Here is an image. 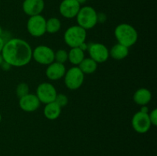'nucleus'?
<instances>
[{
  "label": "nucleus",
  "mask_w": 157,
  "mask_h": 156,
  "mask_svg": "<svg viewBox=\"0 0 157 156\" xmlns=\"http://www.w3.org/2000/svg\"><path fill=\"white\" fill-rule=\"evenodd\" d=\"M86 38L87 32L79 25L71 26L65 31L64 35V42L71 48L79 47L80 44L85 42Z\"/></svg>",
  "instance_id": "7ed1b4c3"
},
{
  "label": "nucleus",
  "mask_w": 157,
  "mask_h": 156,
  "mask_svg": "<svg viewBox=\"0 0 157 156\" xmlns=\"http://www.w3.org/2000/svg\"><path fill=\"white\" fill-rule=\"evenodd\" d=\"M27 30L33 37L43 36L46 32V19L41 15L31 16L28 20Z\"/></svg>",
  "instance_id": "423d86ee"
},
{
  "label": "nucleus",
  "mask_w": 157,
  "mask_h": 156,
  "mask_svg": "<svg viewBox=\"0 0 157 156\" xmlns=\"http://www.w3.org/2000/svg\"><path fill=\"white\" fill-rule=\"evenodd\" d=\"M2 33H3V32H2V28L0 27V37H1L2 35Z\"/></svg>",
  "instance_id": "2f4dec72"
},
{
  "label": "nucleus",
  "mask_w": 157,
  "mask_h": 156,
  "mask_svg": "<svg viewBox=\"0 0 157 156\" xmlns=\"http://www.w3.org/2000/svg\"><path fill=\"white\" fill-rule=\"evenodd\" d=\"M61 113V107H60L56 102H49L45 104L44 108V116L49 120H55L60 116Z\"/></svg>",
  "instance_id": "dca6fc26"
},
{
  "label": "nucleus",
  "mask_w": 157,
  "mask_h": 156,
  "mask_svg": "<svg viewBox=\"0 0 157 156\" xmlns=\"http://www.w3.org/2000/svg\"><path fill=\"white\" fill-rule=\"evenodd\" d=\"M57 94L58 93L56 89L52 84L44 82L38 86L35 95L40 102L44 104H48L55 101Z\"/></svg>",
  "instance_id": "6e6552de"
},
{
  "label": "nucleus",
  "mask_w": 157,
  "mask_h": 156,
  "mask_svg": "<svg viewBox=\"0 0 157 156\" xmlns=\"http://www.w3.org/2000/svg\"><path fill=\"white\" fill-rule=\"evenodd\" d=\"M5 41L2 39V37H0V54L2 53V49L3 47H4V45H5Z\"/></svg>",
  "instance_id": "cd10ccee"
},
{
  "label": "nucleus",
  "mask_w": 157,
  "mask_h": 156,
  "mask_svg": "<svg viewBox=\"0 0 157 156\" xmlns=\"http://www.w3.org/2000/svg\"><path fill=\"white\" fill-rule=\"evenodd\" d=\"M76 18L78 25L85 30L93 28L98 24V13L95 9L90 6L81 8Z\"/></svg>",
  "instance_id": "20e7f679"
},
{
  "label": "nucleus",
  "mask_w": 157,
  "mask_h": 156,
  "mask_svg": "<svg viewBox=\"0 0 157 156\" xmlns=\"http://www.w3.org/2000/svg\"><path fill=\"white\" fill-rule=\"evenodd\" d=\"M152 99L151 92L147 88L138 89L133 95V100L137 105L147 106Z\"/></svg>",
  "instance_id": "2eb2a0df"
},
{
  "label": "nucleus",
  "mask_w": 157,
  "mask_h": 156,
  "mask_svg": "<svg viewBox=\"0 0 157 156\" xmlns=\"http://www.w3.org/2000/svg\"><path fill=\"white\" fill-rule=\"evenodd\" d=\"M44 8V0H25L22 4L23 11L30 17L41 15Z\"/></svg>",
  "instance_id": "ddd939ff"
},
{
  "label": "nucleus",
  "mask_w": 157,
  "mask_h": 156,
  "mask_svg": "<svg viewBox=\"0 0 157 156\" xmlns=\"http://www.w3.org/2000/svg\"><path fill=\"white\" fill-rule=\"evenodd\" d=\"M66 73V68L64 64L54 61L48 65L46 69V76L51 80H58L64 77Z\"/></svg>",
  "instance_id": "4468645a"
},
{
  "label": "nucleus",
  "mask_w": 157,
  "mask_h": 156,
  "mask_svg": "<svg viewBox=\"0 0 157 156\" xmlns=\"http://www.w3.org/2000/svg\"><path fill=\"white\" fill-rule=\"evenodd\" d=\"M131 122L133 129L140 134L147 132L151 127L149 113H144L140 111L133 115Z\"/></svg>",
  "instance_id": "9d476101"
},
{
  "label": "nucleus",
  "mask_w": 157,
  "mask_h": 156,
  "mask_svg": "<svg viewBox=\"0 0 157 156\" xmlns=\"http://www.w3.org/2000/svg\"><path fill=\"white\" fill-rule=\"evenodd\" d=\"M90 58L96 63H104L108 60L109 50L104 44L101 43H90L87 48Z\"/></svg>",
  "instance_id": "1a4fd4ad"
},
{
  "label": "nucleus",
  "mask_w": 157,
  "mask_h": 156,
  "mask_svg": "<svg viewBox=\"0 0 157 156\" xmlns=\"http://www.w3.org/2000/svg\"><path fill=\"white\" fill-rule=\"evenodd\" d=\"M2 62H3V58L2 57V54H0V65H1Z\"/></svg>",
  "instance_id": "7c9ffc66"
},
{
  "label": "nucleus",
  "mask_w": 157,
  "mask_h": 156,
  "mask_svg": "<svg viewBox=\"0 0 157 156\" xmlns=\"http://www.w3.org/2000/svg\"><path fill=\"white\" fill-rule=\"evenodd\" d=\"M55 102L60 107H64L67 106V104L68 103V98L67 97L66 95L63 94V93H59V94H57Z\"/></svg>",
  "instance_id": "5701e85b"
},
{
  "label": "nucleus",
  "mask_w": 157,
  "mask_h": 156,
  "mask_svg": "<svg viewBox=\"0 0 157 156\" xmlns=\"http://www.w3.org/2000/svg\"><path fill=\"white\" fill-rule=\"evenodd\" d=\"M15 93H16V95L18 96V98H21L22 96H25L28 93H29V85L25 84V83H21V84H19L17 86Z\"/></svg>",
  "instance_id": "4be33fe9"
},
{
  "label": "nucleus",
  "mask_w": 157,
  "mask_h": 156,
  "mask_svg": "<svg viewBox=\"0 0 157 156\" xmlns=\"http://www.w3.org/2000/svg\"><path fill=\"white\" fill-rule=\"evenodd\" d=\"M1 120H2V116L1 114H0V122H1Z\"/></svg>",
  "instance_id": "473e14b6"
},
{
  "label": "nucleus",
  "mask_w": 157,
  "mask_h": 156,
  "mask_svg": "<svg viewBox=\"0 0 157 156\" xmlns=\"http://www.w3.org/2000/svg\"><path fill=\"white\" fill-rule=\"evenodd\" d=\"M149 118H150L151 125H153L156 126L157 125V110L154 109L149 113Z\"/></svg>",
  "instance_id": "b1692460"
},
{
  "label": "nucleus",
  "mask_w": 157,
  "mask_h": 156,
  "mask_svg": "<svg viewBox=\"0 0 157 156\" xmlns=\"http://www.w3.org/2000/svg\"><path fill=\"white\" fill-rule=\"evenodd\" d=\"M76 1L78 2L80 5H81V4H84V3H85L86 2H87V0H76Z\"/></svg>",
  "instance_id": "c756f323"
},
{
  "label": "nucleus",
  "mask_w": 157,
  "mask_h": 156,
  "mask_svg": "<svg viewBox=\"0 0 157 156\" xmlns=\"http://www.w3.org/2000/svg\"><path fill=\"white\" fill-rule=\"evenodd\" d=\"M107 20V16L104 13H98V23H104Z\"/></svg>",
  "instance_id": "393cba45"
},
{
  "label": "nucleus",
  "mask_w": 157,
  "mask_h": 156,
  "mask_svg": "<svg viewBox=\"0 0 157 156\" xmlns=\"http://www.w3.org/2000/svg\"><path fill=\"white\" fill-rule=\"evenodd\" d=\"M68 53L69 62L74 65H79L81 61L84 59V52L79 47H72Z\"/></svg>",
  "instance_id": "6ab92c4d"
},
{
  "label": "nucleus",
  "mask_w": 157,
  "mask_h": 156,
  "mask_svg": "<svg viewBox=\"0 0 157 156\" xmlns=\"http://www.w3.org/2000/svg\"><path fill=\"white\" fill-rule=\"evenodd\" d=\"M80 9L81 5L76 0H63L59 6L60 13L66 18L76 17Z\"/></svg>",
  "instance_id": "9b49d317"
},
{
  "label": "nucleus",
  "mask_w": 157,
  "mask_h": 156,
  "mask_svg": "<svg viewBox=\"0 0 157 156\" xmlns=\"http://www.w3.org/2000/svg\"><path fill=\"white\" fill-rule=\"evenodd\" d=\"M109 54L117 61L124 60L128 56L129 48L121 44H117L111 47L110 50H109Z\"/></svg>",
  "instance_id": "f3484780"
},
{
  "label": "nucleus",
  "mask_w": 157,
  "mask_h": 156,
  "mask_svg": "<svg viewBox=\"0 0 157 156\" xmlns=\"http://www.w3.org/2000/svg\"><path fill=\"white\" fill-rule=\"evenodd\" d=\"M0 66H1L2 68L4 70H9V69H10V67H12V66H11L10 64H8L7 62H6V61H3V62L2 63V64Z\"/></svg>",
  "instance_id": "a878e982"
},
{
  "label": "nucleus",
  "mask_w": 157,
  "mask_h": 156,
  "mask_svg": "<svg viewBox=\"0 0 157 156\" xmlns=\"http://www.w3.org/2000/svg\"><path fill=\"white\" fill-rule=\"evenodd\" d=\"M19 107L25 112L32 113L36 111L40 106L41 102L36 95L28 93L25 96L19 98Z\"/></svg>",
  "instance_id": "f8f14e48"
},
{
  "label": "nucleus",
  "mask_w": 157,
  "mask_h": 156,
  "mask_svg": "<svg viewBox=\"0 0 157 156\" xmlns=\"http://www.w3.org/2000/svg\"><path fill=\"white\" fill-rule=\"evenodd\" d=\"M140 111L142 112V113H149V109L147 106H142V107H141V110H140Z\"/></svg>",
  "instance_id": "c85d7f7f"
},
{
  "label": "nucleus",
  "mask_w": 157,
  "mask_h": 156,
  "mask_svg": "<svg viewBox=\"0 0 157 156\" xmlns=\"http://www.w3.org/2000/svg\"><path fill=\"white\" fill-rule=\"evenodd\" d=\"M1 54L3 61L17 67L27 65L32 58L30 44L21 38H11L6 41Z\"/></svg>",
  "instance_id": "f257e3e1"
},
{
  "label": "nucleus",
  "mask_w": 157,
  "mask_h": 156,
  "mask_svg": "<svg viewBox=\"0 0 157 156\" xmlns=\"http://www.w3.org/2000/svg\"><path fill=\"white\" fill-rule=\"evenodd\" d=\"M32 58L37 63L49 65L55 61V51L46 45H39L32 50Z\"/></svg>",
  "instance_id": "0eeeda50"
},
{
  "label": "nucleus",
  "mask_w": 157,
  "mask_h": 156,
  "mask_svg": "<svg viewBox=\"0 0 157 156\" xmlns=\"http://www.w3.org/2000/svg\"><path fill=\"white\" fill-rule=\"evenodd\" d=\"M64 84L66 87L71 90H78L82 86L84 80V74L78 67H73L66 71Z\"/></svg>",
  "instance_id": "39448f33"
},
{
  "label": "nucleus",
  "mask_w": 157,
  "mask_h": 156,
  "mask_svg": "<svg viewBox=\"0 0 157 156\" xmlns=\"http://www.w3.org/2000/svg\"><path fill=\"white\" fill-rule=\"evenodd\" d=\"M79 47L80 49H81V50H83V51H86V50H87V48H88V44H87V43H85V42H84V43H82V44H81L79 45Z\"/></svg>",
  "instance_id": "bb28decb"
},
{
  "label": "nucleus",
  "mask_w": 157,
  "mask_h": 156,
  "mask_svg": "<svg viewBox=\"0 0 157 156\" xmlns=\"http://www.w3.org/2000/svg\"><path fill=\"white\" fill-rule=\"evenodd\" d=\"M80 70L83 72L84 74H90L94 73L98 68V63L95 62L90 58H84L81 64L78 65Z\"/></svg>",
  "instance_id": "a211bd4d"
},
{
  "label": "nucleus",
  "mask_w": 157,
  "mask_h": 156,
  "mask_svg": "<svg viewBox=\"0 0 157 156\" xmlns=\"http://www.w3.org/2000/svg\"><path fill=\"white\" fill-rule=\"evenodd\" d=\"M61 21L58 18H51L46 21V32L48 33H57L61 29Z\"/></svg>",
  "instance_id": "aec40b11"
},
{
  "label": "nucleus",
  "mask_w": 157,
  "mask_h": 156,
  "mask_svg": "<svg viewBox=\"0 0 157 156\" xmlns=\"http://www.w3.org/2000/svg\"><path fill=\"white\" fill-rule=\"evenodd\" d=\"M114 35L118 44H122L128 48L134 45L138 40V33L136 29L127 23L118 24L114 30Z\"/></svg>",
  "instance_id": "f03ea898"
},
{
  "label": "nucleus",
  "mask_w": 157,
  "mask_h": 156,
  "mask_svg": "<svg viewBox=\"0 0 157 156\" xmlns=\"http://www.w3.org/2000/svg\"><path fill=\"white\" fill-rule=\"evenodd\" d=\"M68 59V53L64 49H60L55 52V61L64 64Z\"/></svg>",
  "instance_id": "412c9836"
}]
</instances>
